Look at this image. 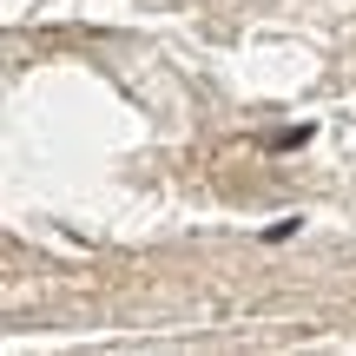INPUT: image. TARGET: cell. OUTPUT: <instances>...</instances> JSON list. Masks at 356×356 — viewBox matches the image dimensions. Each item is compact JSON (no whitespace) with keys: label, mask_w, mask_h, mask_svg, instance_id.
<instances>
[{"label":"cell","mask_w":356,"mask_h":356,"mask_svg":"<svg viewBox=\"0 0 356 356\" xmlns=\"http://www.w3.org/2000/svg\"><path fill=\"white\" fill-rule=\"evenodd\" d=\"M310 139V126H291V132H270V145H277V152H291V145H304Z\"/></svg>","instance_id":"obj_1"}]
</instances>
